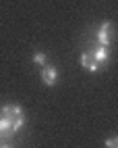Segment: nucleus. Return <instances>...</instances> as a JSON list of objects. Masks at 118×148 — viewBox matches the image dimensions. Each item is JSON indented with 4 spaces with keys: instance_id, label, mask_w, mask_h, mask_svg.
Wrapping results in <instances>:
<instances>
[{
    "instance_id": "nucleus-1",
    "label": "nucleus",
    "mask_w": 118,
    "mask_h": 148,
    "mask_svg": "<svg viewBox=\"0 0 118 148\" xmlns=\"http://www.w3.org/2000/svg\"><path fill=\"white\" fill-rule=\"evenodd\" d=\"M2 117H6V119L11 121V127H13V132H15V134L25 125L23 108H21V106H17V104H6V106H2Z\"/></svg>"
},
{
    "instance_id": "nucleus-2",
    "label": "nucleus",
    "mask_w": 118,
    "mask_h": 148,
    "mask_svg": "<svg viewBox=\"0 0 118 148\" xmlns=\"http://www.w3.org/2000/svg\"><path fill=\"white\" fill-rule=\"evenodd\" d=\"M97 42H100V46H108L112 42V23L110 21H104L102 27L97 29Z\"/></svg>"
},
{
    "instance_id": "nucleus-3",
    "label": "nucleus",
    "mask_w": 118,
    "mask_h": 148,
    "mask_svg": "<svg viewBox=\"0 0 118 148\" xmlns=\"http://www.w3.org/2000/svg\"><path fill=\"white\" fill-rule=\"evenodd\" d=\"M81 67L87 69V71H91V73H95V71H100V67H102V65L93 58L91 52H83V54H81Z\"/></svg>"
},
{
    "instance_id": "nucleus-4",
    "label": "nucleus",
    "mask_w": 118,
    "mask_h": 148,
    "mask_svg": "<svg viewBox=\"0 0 118 148\" xmlns=\"http://www.w3.org/2000/svg\"><path fill=\"white\" fill-rule=\"evenodd\" d=\"M42 82L46 86H54L58 82V69L52 67V65H46L44 67V71H42Z\"/></svg>"
},
{
    "instance_id": "nucleus-5",
    "label": "nucleus",
    "mask_w": 118,
    "mask_h": 148,
    "mask_svg": "<svg viewBox=\"0 0 118 148\" xmlns=\"http://www.w3.org/2000/svg\"><path fill=\"white\" fill-rule=\"evenodd\" d=\"M91 54H93V58H95V61L100 63V65H106L108 61H110V52H108V48H106V46H97Z\"/></svg>"
},
{
    "instance_id": "nucleus-6",
    "label": "nucleus",
    "mask_w": 118,
    "mask_h": 148,
    "mask_svg": "<svg viewBox=\"0 0 118 148\" xmlns=\"http://www.w3.org/2000/svg\"><path fill=\"white\" fill-rule=\"evenodd\" d=\"M15 132H13V127H11V121L6 119V117H0V136L2 138H11Z\"/></svg>"
},
{
    "instance_id": "nucleus-7",
    "label": "nucleus",
    "mask_w": 118,
    "mask_h": 148,
    "mask_svg": "<svg viewBox=\"0 0 118 148\" xmlns=\"http://www.w3.org/2000/svg\"><path fill=\"white\" fill-rule=\"evenodd\" d=\"M33 63L35 65H46V54L44 52H35L33 54Z\"/></svg>"
},
{
    "instance_id": "nucleus-8",
    "label": "nucleus",
    "mask_w": 118,
    "mask_h": 148,
    "mask_svg": "<svg viewBox=\"0 0 118 148\" xmlns=\"http://www.w3.org/2000/svg\"><path fill=\"white\" fill-rule=\"evenodd\" d=\"M106 148H118V138H108V140H106Z\"/></svg>"
},
{
    "instance_id": "nucleus-9",
    "label": "nucleus",
    "mask_w": 118,
    "mask_h": 148,
    "mask_svg": "<svg viewBox=\"0 0 118 148\" xmlns=\"http://www.w3.org/2000/svg\"><path fill=\"white\" fill-rule=\"evenodd\" d=\"M0 148H13L11 144H2V146H0Z\"/></svg>"
}]
</instances>
